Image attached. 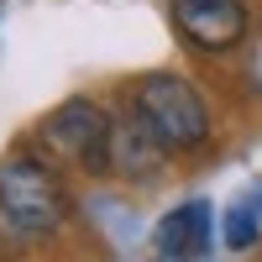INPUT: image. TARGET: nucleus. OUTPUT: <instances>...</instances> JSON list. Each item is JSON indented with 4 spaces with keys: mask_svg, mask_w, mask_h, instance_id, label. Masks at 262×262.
<instances>
[{
    "mask_svg": "<svg viewBox=\"0 0 262 262\" xmlns=\"http://www.w3.org/2000/svg\"><path fill=\"white\" fill-rule=\"evenodd\" d=\"M42 142H48L58 158H69L74 168H84V173H116L111 168V147H116V121L100 111L95 100H84V95H74V100H63L58 111L42 121Z\"/></svg>",
    "mask_w": 262,
    "mask_h": 262,
    "instance_id": "obj_3",
    "label": "nucleus"
},
{
    "mask_svg": "<svg viewBox=\"0 0 262 262\" xmlns=\"http://www.w3.org/2000/svg\"><path fill=\"white\" fill-rule=\"evenodd\" d=\"M158 247L168 257H205V247H210V205L189 200L179 210H168L158 221Z\"/></svg>",
    "mask_w": 262,
    "mask_h": 262,
    "instance_id": "obj_6",
    "label": "nucleus"
},
{
    "mask_svg": "<svg viewBox=\"0 0 262 262\" xmlns=\"http://www.w3.org/2000/svg\"><path fill=\"white\" fill-rule=\"evenodd\" d=\"M173 6V27L189 48L200 53H231L247 42V0H168Z\"/></svg>",
    "mask_w": 262,
    "mask_h": 262,
    "instance_id": "obj_4",
    "label": "nucleus"
},
{
    "mask_svg": "<svg viewBox=\"0 0 262 262\" xmlns=\"http://www.w3.org/2000/svg\"><path fill=\"white\" fill-rule=\"evenodd\" d=\"M163 158H168V147L137 121V111H131L126 121H116V147H111V168L116 173H126V179H131V173L152 179V173L163 168Z\"/></svg>",
    "mask_w": 262,
    "mask_h": 262,
    "instance_id": "obj_5",
    "label": "nucleus"
},
{
    "mask_svg": "<svg viewBox=\"0 0 262 262\" xmlns=\"http://www.w3.org/2000/svg\"><path fill=\"white\" fill-rule=\"evenodd\" d=\"M131 111L168 152H194L210 142V105L184 74H147L131 95Z\"/></svg>",
    "mask_w": 262,
    "mask_h": 262,
    "instance_id": "obj_2",
    "label": "nucleus"
},
{
    "mask_svg": "<svg viewBox=\"0 0 262 262\" xmlns=\"http://www.w3.org/2000/svg\"><path fill=\"white\" fill-rule=\"evenodd\" d=\"M173 262H205V257H173Z\"/></svg>",
    "mask_w": 262,
    "mask_h": 262,
    "instance_id": "obj_8",
    "label": "nucleus"
},
{
    "mask_svg": "<svg viewBox=\"0 0 262 262\" xmlns=\"http://www.w3.org/2000/svg\"><path fill=\"white\" fill-rule=\"evenodd\" d=\"M69 189L58 168L37 152H11L0 163V221L21 236H53L69 221Z\"/></svg>",
    "mask_w": 262,
    "mask_h": 262,
    "instance_id": "obj_1",
    "label": "nucleus"
},
{
    "mask_svg": "<svg viewBox=\"0 0 262 262\" xmlns=\"http://www.w3.org/2000/svg\"><path fill=\"white\" fill-rule=\"evenodd\" d=\"M257 231H262V215H257L252 205H236V210L226 215V247H231V252H247V247L257 242Z\"/></svg>",
    "mask_w": 262,
    "mask_h": 262,
    "instance_id": "obj_7",
    "label": "nucleus"
}]
</instances>
